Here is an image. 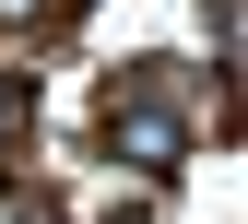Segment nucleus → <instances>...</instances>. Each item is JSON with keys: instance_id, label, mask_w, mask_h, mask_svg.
Here are the masks:
<instances>
[{"instance_id": "1", "label": "nucleus", "mask_w": 248, "mask_h": 224, "mask_svg": "<svg viewBox=\"0 0 248 224\" xmlns=\"http://www.w3.org/2000/svg\"><path fill=\"white\" fill-rule=\"evenodd\" d=\"M118 153H142V165H166V153H177V118H166V106H130V118H118Z\"/></svg>"}, {"instance_id": "2", "label": "nucleus", "mask_w": 248, "mask_h": 224, "mask_svg": "<svg viewBox=\"0 0 248 224\" xmlns=\"http://www.w3.org/2000/svg\"><path fill=\"white\" fill-rule=\"evenodd\" d=\"M36 12H47V0H0V24H36Z\"/></svg>"}, {"instance_id": "3", "label": "nucleus", "mask_w": 248, "mask_h": 224, "mask_svg": "<svg viewBox=\"0 0 248 224\" xmlns=\"http://www.w3.org/2000/svg\"><path fill=\"white\" fill-rule=\"evenodd\" d=\"M0 118H12V83H0Z\"/></svg>"}]
</instances>
